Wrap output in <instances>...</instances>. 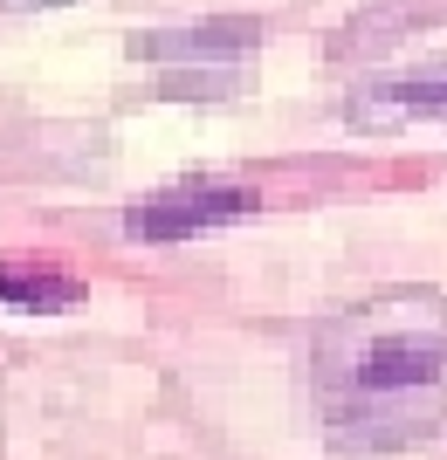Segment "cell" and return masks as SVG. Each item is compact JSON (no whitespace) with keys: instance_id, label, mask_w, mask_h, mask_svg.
Returning a JSON list of instances; mask_svg holds the SVG:
<instances>
[{"instance_id":"6da1fadb","label":"cell","mask_w":447,"mask_h":460,"mask_svg":"<svg viewBox=\"0 0 447 460\" xmlns=\"http://www.w3.org/2000/svg\"><path fill=\"white\" fill-rule=\"evenodd\" d=\"M317 420L337 454H407L447 426V296L379 288L317 330Z\"/></svg>"},{"instance_id":"7a4b0ae2","label":"cell","mask_w":447,"mask_h":460,"mask_svg":"<svg viewBox=\"0 0 447 460\" xmlns=\"http://www.w3.org/2000/svg\"><path fill=\"white\" fill-rule=\"evenodd\" d=\"M255 207H262V192L241 179H173L152 199L124 207V234L131 241H193V234H214L228 220H248Z\"/></svg>"},{"instance_id":"3957f363","label":"cell","mask_w":447,"mask_h":460,"mask_svg":"<svg viewBox=\"0 0 447 460\" xmlns=\"http://www.w3.org/2000/svg\"><path fill=\"white\" fill-rule=\"evenodd\" d=\"M344 117L358 131H413V124H441L447 131V56L358 83L351 103H344Z\"/></svg>"},{"instance_id":"277c9868","label":"cell","mask_w":447,"mask_h":460,"mask_svg":"<svg viewBox=\"0 0 447 460\" xmlns=\"http://www.w3.org/2000/svg\"><path fill=\"white\" fill-rule=\"evenodd\" d=\"M255 41H262L255 21H207V28H173V35H131V56L138 62H214V69H234Z\"/></svg>"},{"instance_id":"5b68a950","label":"cell","mask_w":447,"mask_h":460,"mask_svg":"<svg viewBox=\"0 0 447 460\" xmlns=\"http://www.w3.org/2000/svg\"><path fill=\"white\" fill-rule=\"evenodd\" d=\"M83 296H90L83 275H69L62 261H41V254H0V303H7V309L56 316V309H76Z\"/></svg>"},{"instance_id":"8992f818","label":"cell","mask_w":447,"mask_h":460,"mask_svg":"<svg viewBox=\"0 0 447 460\" xmlns=\"http://www.w3.org/2000/svg\"><path fill=\"white\" fill-rule=\"evenodd\" d=\"M49 7H69V0H0V14H49Z\"/></svg>"}]
</instances>
